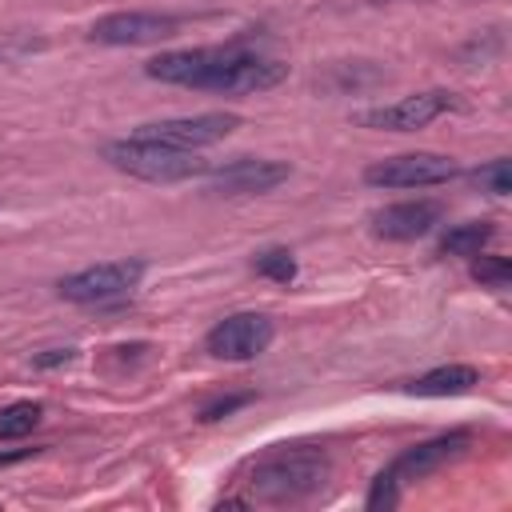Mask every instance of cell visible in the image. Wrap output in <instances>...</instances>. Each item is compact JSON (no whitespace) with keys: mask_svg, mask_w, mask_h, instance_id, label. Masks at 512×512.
Masks as SVG:
<instances>
[{"mask_svg":"<svg viewBox=\"0 0 512 512\" xmlns=\"http://www.w3.org/2000/svg\"><path fill=\"white\" fill-rule=\"evenodd\" d=\"M144 76L160 84H180V88H200L216 96H252L268 92L288 76V64L264 52H248L236 44H212V48H176L160 52L144 64Z\"/></svg>","mask_w":512,"mask_h":512,"instance_id":"6da1fadb","label":"cell"},{"mask_svg":"<svg viewBox=\"0 0 512 512\" xmlns=\"http://www.w3.org/2000/svg\"><path fill=\"white\" fill-rule=\"evenodd\" d=\"M328 472H332L328 452L308 448V444H280L248 468V488L256 500L296 504V500L316 496L328 484Z\"/></svg>","mask_w":512,"mask_h":512,"instance_id":"7a4b0ae2","label":"cell"},{"mask_svg":"<svg viewBox=\"0 0 512 512\" xmlns=\"http://www.w3.org/2000/svg\"><path fill=\"white\" fill-rule=\"evenodd\" d=\"M104 160L116 172H128L136 180L148 184H180V180H196L208 176V160H200L188 148H172L160 140H144V136H124V140H108L104 144Z\"/></svg>","mask_w":512,"mask_h":512,"instance_id":"3957f363","label":"cell"},{"mask_svg":"<svg viewBox=\"0 0 512 512\" xmlns=\"http://www.w3.org/2000/svg\"><path fill=\"white\" fill-rule=\"evenodd\" d=\"M468 444H472L468 432H448V436H436V440H424V444L404 448V452L376 476V484H372V492H368V508H392V504H400L404 484L424 480L428 472H436V468H444L448 460L464 456Z\"/></svg>","mask_w":512,"mask_h":512,"instance_id":"277c9868","label":"cell"},{"mask_svg":"<svg viewBox=\"0 0 512 512\" xmlns=\"http://www.w3.org/2000/svg\"><path fill=\"white\" fill-rule=\"evenodd\" d=\"M144 260H104V264H92V268H80L72 276H64L56 284L60 300H72V304H108V300H120L128 296L140 280H144Z\"/></svg>","mask_w":512,"mask_h":512,"instance_id":"5b68a950","label":"cell"},{"mask_svg":"<svg viewBox=\"0 0 512 512\" xmlns=\"http://www.w3.org/2000/svg\"><path fill=\"white\" fill-rule=\"evenodd\" d=\"M460 176V164L440 152H404L392 160H376L364 168V184L372 188H432Z\"/></svg>","mask_w":512,"mask_h":512,"instance_id":"8992f818","label":"cell"},{"mask_svg":"<svg viewBox=\"0 0 512 512\" xmlns=\"http://www.w3.org/2000/svg\"><path fill=\"white\" fill-rule=\"evenodd\" d=\"M236 128H240V116H236V112H200V116H168V120H148V124H140V128H136V136L196 152V148L220 144V140H224V136H232Z\"/></svg>","mask_w":512,"mask_h":512,"instance_id":"52a82bcc","label":"cell"},{"mask_svg":"<svg viewBox=\"0 0 512 512\" xmlns=\"http://www.w3.org/2000/svg\"><path fill=\"white\" fill-rule=\"evenodd\" d=\"M272 336H276L272 316H264V312H232V316H224L220 324L208 328L204 348L216 360H252L272 344Z\"/></svg>","mask_w":512,"mask_h":512,"instance_id":"ba28073f","label":"cell"},{"mask_svg":"<svg viewBox=\"0 0 512 512\" xmlns=\"http://www.w3.org/2000/svg\"><path fill=\"white\" fill-rule=\"evenodd\" d=\"M292 176L288 160H264V156H240L224 168H208V192L212 196H264L276 184Z\"/></svg>","mask_w":512,"mask_h":512,"instance_id":"9c48e42d","label":"cell"},{"mask_svg":"<svg viewBox=\"0 0 512 512\" xmlns=\"http://www.w3.org/2000/svg\"><path fill=\"white\" fill-rule=\"evenodd\" d=\"M180 20L168 12H108L100 20H92L88 40L92 44H108V48H124V44H156L176 36Z\"/></svg>","mask_w":512,"mask_h":512,"instance_id":"30bf717a","label":"cell"},{"mask_svg":"<svg viewBox=\"0 0 512 512\" xmlns=\"http://www.w3.org/2000/svg\"><path fill=\"white\" fill-rule=\"evenodd\" d=\"M456 100H452V92H444V88H432V92H416V96H404V100H396V104H380V108H364V112H356V124L360 128H388V132H416V128H424L428 120H436L440 112H448Z\"/></svg>","mask_w":512,"mask_h":512,"instance_id":"8fae6325","label":"cell"},{"mask_svg":"<svg viewBox=\"0 0 512 512\" xmlns=\"http://www.w3.org/2000/svg\"><path fill=\"white\" fill-rule=\"evenodd\" d=\"M440 204L436 200H400L380 212H372V232L384 240H420L440 224Z\"/></svg>","mask_w":512,"mask_h":512,"instance_id":"7c38bea8","label":"cell"},{"mask_svg":"<svg viewBox=\"0 0 512 512\" xmlns=\"http://www.w3.org/2000/svg\"><path fill=\"white\" fill-rule=\"evenodd\" d=\"M476 384H480V372L472 364H444L412 380L408 392L412 396H460V392H472Z\"/></svg>","mask_w":512,"mask_h":512,"instance_id":"4fadbf2b","label":"cell"},{"mask_svg":"<svg viewBox=\"0 0 512 512\" xmlns=\"http://www.w3.org/2000/svg\"><path fill=\"white\" fill-rule=\"evenodd\" d=\"M492 240V224L488 220H468V224H456L440 236V252L444 256H480V248Z\"/></svg>","mask_w":512,"mask_h":512,"instance_id":"5bb4252c","label":"cell"},{"mask_svg":"<svg viewBox=\"0 0 512 512\" xmlns=\"http://www.w3.org/2000/svg\"><path fill=\"white\" fill-rule=\"evenodd\" d=\"M40 404L36 400H16V404H8L4 412H0V440H20V436H28L36 424H40Z\"/></svg>","mask_w":512,"mask_h":512,"instance_id":"9a60e30c","label":"cell"},{"mask_svg":"<svg viewBox=\"0 0 512 512\" xmlns=\"http://www.w3.org/2000/svg\"><path fill=\"white\" fill-rule=\"evenodd\" d=\"M252 268H256L260 276L276 280V284H292V280H296V256H292L288 248H264V252L252 260Z\"/></svg>","mask_w":512,"mask_h":512,"instance_id":"2e32d148","label":"cell"},{"mask_svg":"<svg viewBox=\"0 0 512 512\" xmlns=\"http://www.w3.org/2000/svg\"><path fill=\"white\" fill-rule=\"evenodd\" d=\"M472 280L484 288H508L512 280V260L508 256H476L472 260Z\"/></svg>","mask_w":512,"mask_h":512,"instance_id":"e0dca14e","label":"cell"},{"mask_svg":"<svg viewBox=\"0 0 512 512\" xmlns=\"http://www.w3.org/2000/svg\"><path fill=\"white\" fill-rule=\"evenodd\" d=\"M472 180H476V188L488 192V196H508V192H512V172H508V160H504V156H500V160H488L484 168H476Z\"/></svg>","mask_w":512,"mask_h":512,"instance_id":"ac0fdd59","label":"cell"},{"mask_svg":"<svg viewBox=\"0 0 512 512\" xmlns=\"http://www.w3.org/2000/svg\"><path fill=\"white\" fill-rule=\"evenodd\" d=\"M40 48H44V40H40V36L8 32V36H0V64H16V60H24V56L40 52Z\"/></svg>","mask_w":512,"mask_h":512,"instance_id":"d6986e66","label":"cell"},{"mask_svg":"<svg viewBox=\"0 0 512 512\" xmlns=\"http://www.w3.org/2000/svg\"><path fill=\"white\" fill-rule=\"evenodd\" d=\"M252 400V392H240V396H220V400H212V404H204V412H200V420H220V416H228V412H236V408H244Z\"/></svg>","mask_w":512,"mask_h":512,"instance_id":"ffe728a7","label":"cell"},{"mask_svg":"<svg viewBox=\"0 0 512 512\" xmlns=\"http://www.w3.org/2000/svg\"><path fill=\"white\" fill-rule=\"evenodd\" d=\"M76 360V348H48L40 356H32L36 368H60V364H72Z\"/></svg>","mask_w":512,"mask_h":512,"instance_id":"44dd1931","label":"cell"},{"mask_svg":"<svg viewBox=\"0 0 512 512\" xmlns=\"http://www.w3.org/2000/svg\"><path fill=\"white\" fill-rule=\"evenodd\" d=\"M32 448H24V452H0V464H12V460H24Z\"/></svg>","mask_w":512,"mask_h":512,"instance_id":"7402d4cb","label":"cell"}]
</instances>
